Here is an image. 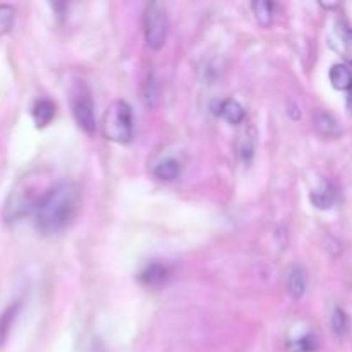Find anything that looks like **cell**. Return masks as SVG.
Instances as JSON below:
<instances>
[{
	"mask_svg": "<svg viewBox=\"0 0 352 352\" xmlns=\"http://www.w3.org/2000/svg\"><path fill=\"white\" fill-rule=\"evenodd\" d=\"M81 210V192L72 182L55 184L34 210V226L43 236L67 229Z\"/></svg>",
	"mask_w": 352,
	"mask_h": 352,
	"instance_id": "cell-1",
	"label": "cell"
},
{
	"mask_svg": "<svg viewBox=\"0 0 352 352\" xmlns=\"http://www.w3.org/2000/svg\"><path fill=\"white\" fill-rule=\"evenodd\" d=\"M43 175L40 172L36 174H30L21 182H17L16 189L10 192L9 199L6 203V210H3V217L6 220L12 222V220L21 219V217L28 215V213L34 212L43 196L50 191L54 186H45Z\"/></svg>",
	"mask_w": 352,
	"mask_h": 352,
	"instance_id": "cell-2",
	"label": "cell"
},
{
	"mask_svg": "<svg viewBox=\"0 0 352 352\" xmlns=\"http://www.w3.org/2000/svg\"><path fill=\"white\" fill-rule=\"evenodd\" d=\"M133 110L129 103L117 100L105 110L102 119V133L109 141L127 144L133 140Z\"/></svg>",
	"mask_w": 352,
	"mask_h": 352,
	"instance_id": "cell-3",
	"label": "cell"
},
{
	"mask_svg": "<svg viewBox=\"0 0 352 352\" xmlns=\"http://www.w3.org/2000/svg\"><path fill=\"white\" fill-rule=\"evenodd\" d=\"M143 30L148 47L153 48V50H160L167 41L168 34L167 12H165V7L162 3L150 2L144 7Z\"/></svg>",
	"mask_w": 352,
	"mask_h": 352,
	"instance_id": "cell-4",
	"label": "cell"
},
{
	"mask_svg": "<svg viewBox=\"0 0 352 352\" xmlns=\"http://www.w3.org/2000/svg\"><path fill=\"white\" fill-rule=\"evenodd\" d=\"M72 116L76 122L85 133L93 134L96 129L95 119V103H93L91 91L85 82H78L72 89Z\"/></svg>",
	"mask_w": 352,
	"mask_h": 352,
	"instance_id": "cell-5",
	"label": "cell"
},
{
	"mask_svg": "<svg viewBox=\"0 0 352 352\" xmlns=\"http://www.w3.org/2000/svg\"><path fill=\"white\" fill-rule=\"evenodd\" d=\"M219 116L223 117L229 124H241L246 117V112L237 100L227 98L219 103Z\"/></svg>",
	"mask_w": 352,
	"mask_h": 352,
	"instance_id": "cell-6",
	"label": "cell"
},
{
	"mask_svg": "<svg viewBox=\"0 0 352 352\" xmlns=\"http://www.w3.org/2000/svg\"><path fill=\"white\" fill-rule=\"evenodd\" d=\"M330 82L339 91H349L352 88V72L347 65L336 64L330 69Z\"/></svg>",
	"mask_w": 352,
	"mask_h": 352,
	"instance_id": "cell-7",
	"label": "cell"
},
{
	"mask_svg": "<svg viewBox=\"0 0 352 352\" xmlns=\"http://www.w3.org/2000/svg\"><path fill=\"white\" fill-rule=\"evenodd\" d=\"M287 291L292 296V299H301L306 292V274L302 268L292 267L289 272L287 278Z\"/></svg>",
	"mask_w": 352,
	"mask_h": 352,
	"instance_id": "cell-8",
	"label": "cell"
},
{
	"mask_svg": "<svg viewBox=\"0 0 352 352\" xmlns=\"http://www.w3.org/2000/svg\"><path fill=\"white\" fill-rule=\"evenodd\" d=\"M167 277H168V270H167V267L162 263L148 265V267L144 268L140 275L141 282H143L144 285H151V287L164 284V282L167 280Z\"/></svg>",
	"mask_w": 352,
	"mask_h": 352,
	"instance_id": "cell-9",
	"label": "cell"
},
{
	"mask_svg": "<svg viewBox=\"0 0 352 352\" xmlns=\"http://www.w3.org/2000/svg\"><path fill=\"white\" fill-rule=\"evenodd\" d=\"M336 199H337V192L336 189H333V186L329 184V182H323L318 189H315V191L311 192V203L316 206V208H322V210L330 208V206L336 203Z\"/></svg>",
	"mask_w": 352,
	"mask_h": 352,
	"instance_id": "cell-10",
	"label": "cell"
},
{
	"mask_svg": "<svg viewBox=\"0 0 352 352\" xmlns=\"http://www.w3.org/2000/svg\"><path fill=\"white\" fill-rule=\"evenodd\" d=\"M31 113H33V119H34V124H36V127H45L47 124H50V120L54 119L55 116L54 102H50V100L47 98L38 100V102L34 103L33 112Z\"/></svg>",
	"mask_w": 352,
	"mask_h": 352,
	"instance_id": "cell-11",
	"label": "cell"
},
{
	"mask_svg": "<svg viewBox=\"0 0 352 352\" xmlns=\"http://www.w3.org/2000/svg\"><path fill=\"white\" fill-rule=\"evenodd\" d=\"M253 7V12L256 21L260 23V26L270 28L274 23V14H275V6L267 0H258V2L251 3Z\"/></svg>",
	"mask_w": 352,
	"mask_h": 352,
	"instance_id": "cell-12",
	"label": "cell"
},
{
	"mask_svg": "<svg viewBox=\"0 0 352 352\" xmlns=\"http://www.w3.org/2000/svg\"><path fill=\"white\" fill-rule=\"evenodd\" d=\"M153 174L160 181H174L181 174V164L177 160H174V158H168V160H164L162 164H158L155 167Z\"/></svg>",
	"mask_w": 352,
	"mask_h": 352,
	"instance_id": "cell-13",
	"label": "cell"
},
{
	"mask_svg": "<svg viewBox=\"0 0 352 352\" xmlns=\"http://www.w3.org/2000/svg\"><path fill=\"white\" fill-rule=\"evenodd\" d=\"M19 308H21V305L19 302H16V305L9 306V308H7L6 311L0 315V347L6 344L7 337H9V332H10V329H12L14 320H16L17 313H19Z\"/></svg>",
	"mask_w": 352,
	"mask_h": 352,
	"instance_id": "cell-14",
	"label": "cell"
},
{
	"mask_svg": "<svg viewBox=\"0 0 352 352\" xmlns=\"http://www.w3.org/2000/svg\"><path fill=\"white\" fill-rule=\"evenodd\" d=\"M16 21V9L9 3H0V36L10 33Z\"/></svg>",
	"mask_w": 352,
	"mask_h": 352,
	"instance_id": "cell-15",
	"label": "cell"
},
{
	"mask_svg": "<svg viewBox=\"0 0 352 352\" xmlns=\"http://www.w3.org/2000/svg\"><path fill=\"white\" fill-rule=\"evenodd\" d=\"M315 126L316 129L322 134H325V136H339V126H337L336 120L330 116H327V113H320V116L316 117Z\"/></svg>",
	"mask_w": 352,
	"mask_h": 352,
	"instance_id": "cell-16",
	"label": "cell"
},
{
	"mask_svg": "<svg viewBox=\"0 0 352 352\" xmlns=\"http://www.w3.org/2000/svg\"><path fill=\"white\" fill-rule=\"evenodd\" d=\"M332 329L337 337H344L349 332V318H347V315L344 313V309L336 308V311H333L332 315Z\"/></svg>",
	"mask_w": 352,
	"mask_h": 352,
	"instance_id": "cell-17",
	"label": "cell"
},
{
	"mask_svg": "<svg viewBox=\"0 0 352 352\" xmlns=\"http://www.w3.org/2000/svg\"><path fill=\"white\" fill-rule=\"evenodd\" d=\"M316 347H318V342H316V337L311 336V333L301 337L296 342L289 344V351L291 352H313L316 351Z\"/></svg>",
	"mask_w": 352,
	"mask_h": 352,
	"instance_id": "cell-18",
	"label": "cell"
},
{
	"mask_svg": "<svg viewBox=\"0 0 352 352\" xmlns=\"http://www.w3.org/2000/svg\"><path fill=\"white\" fill-rule=\"evenodd\" d=\"M241 155H243L244 160H251L254 153V138L250 136V134H244L243 140H241V146H239Z\"/></svg>",
	"mask_w": 352,
	"mask_h": 352,
	"instance_id": "cell-19",
	"label": "cell"
},
{
	"mask_svg": "<svg viewBox=\"0 0 352 352\" xmlns=\"http://www.w3.org/2000/svg\"><path fill=\"white\" fill-rule=\"evenodd\" d=\"M340 38H342L344 55H346L347 60L352 64V30H349V28H344L342 33H340Z\"/></svg>",
	"mask_w": 352,
	"mask_h": 352,
	"instance_id": "cell-20",
	"label": "cell"
},
{
	"mask_svg": "<svg viewBox=\"0 0 352 352\" xmlns=\"http://www.w3.org/2000/svg\"><path fill=\"white\" fill-rule=\"evenodd\" d=\"M347 110L352 113V88L347 91Z\"/></svg>",
	"mask_w": 352,
	"mask_h": 352,
	"instance_id": "cell-21",
	"label": "cell"
}]
</instances>
